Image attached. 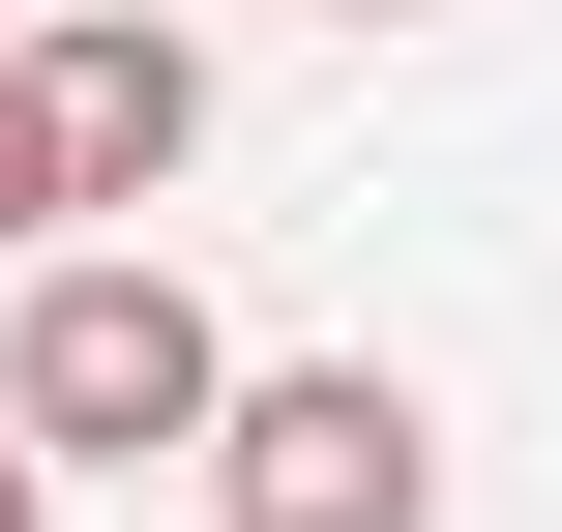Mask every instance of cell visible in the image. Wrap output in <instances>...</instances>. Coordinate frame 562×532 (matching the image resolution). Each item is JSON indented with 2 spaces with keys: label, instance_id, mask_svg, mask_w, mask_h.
Listing matches in <instances>:
<instances>
[{
  "label": "cell",
  "instance_id": "cell-1",
  "mask_svg": "<svg viewBox=\"0 0 562 532\" xmlns=\"http://www.w3.org/2000/svg\"><path fill=\"white\" fill-rule=\"evenodd\" d=\"M207 385H237V326H207L148 237H30V296H0V444H30V474H178Z\"/></svg>",
  "mask_w": 562,
  "mask_h": 532
},
{
  "label": "cell",
  "instance_id": "cell-2",
  "mask_svg": "<svg viewBox=\"0 0 562 532\" xmlns=\"http://www.w3.org/2000/svg\"><path fill=\"white\" fill-rule=\"evenodd\" d=\"M178 474H207V532H445V415L385 355H237Z\"/></svg>",
  "mask_w": 562,
  "mask_h": 532
},
{
  "label": "cell",
  "instance_id": "cell-3",
  "mask_svg": "<svg viewBox=\"0 0 562 532\" xmlns=\"http://www.w3.org/2000/svg\"><path fill=\"white\" fill-rule=\"evenodd\" d=\"M30 118H59V207H148L207 148V30L178 0H30Z\"/></svg>",
  "mask_w": 562,
  "mask_h": 532
},
{
  "label": "cell",
  "instance_id": "cell-4",
  "mask_svg": "<svg viewBox=\"0 0 562 532\" xmlns=\"http://www.w3.org/2000/svg\"><path fill=\"white\" fill-rule=\"evenodd\" d=\"M59 237V118H30V0H0V267Z\"/></svg>",
  "mask_w": 562,
  "mask_h": 532
},
{
  "label": "cell",
  "instance_id": "cell-5",
  "mask_svg": "<svg viewBox=\"0 0 562 532\" xmlns=\"http://www.w3.org/2000/svg\"><path fill=\"white\" fill-rule=\"evenodd\" d=\"M0 532H59V474H30V444H0Z\"/></svg>",
  "mask_w": 562,
  "mask_h": 532
},
{
  "label": "cell",
  "instance_id": "cell-6",
  "mask_svg": "<svg viewBox=\"0 0 562 532\" xmlns=\"http://www.w3.org/2000/svg\"><path fill=\"white\" fill-rule=\"evenodd\" d=\"M326 30H445V0H326Z\"/></svg>",
  "mask_w": 562,
  "mask_h": 532
}]
</instances>
